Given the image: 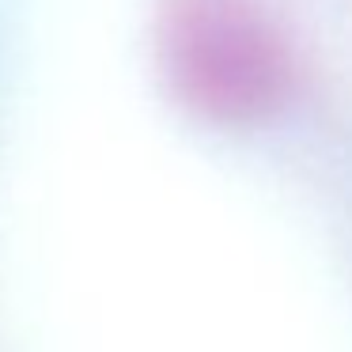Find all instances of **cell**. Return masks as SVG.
I'll return each instance as SVG.
<instances>
[{"mask_svg": "<svg viewBox=\"0 0 352 352\" xmlns=\"http://www.w3.org/2000/svg\"><path fill=\"white\" fill-rule=\"evenodd\" d=\"M178 50L193 95L228 118L261 114L284 95L280 38L239 0H190L178 16Z\"/></svg>", "mask_w": 352, "mask_h": 352, "instance_id": "obj_1", "label": "cell"}]
</instances>
